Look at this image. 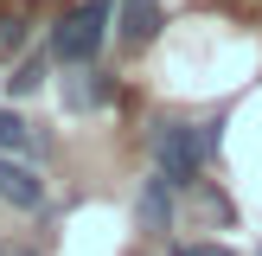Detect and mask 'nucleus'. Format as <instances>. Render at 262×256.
Listing matches in <instances>:
<instances>
[{
    "label": "nucleus",
    "mask_w": 262,
    "mask_h": 256,
    "mask_svg": "<svg viewBox=\"0 0 262 256\" xmlns=\"http://www.w3.org/2000/svg\"><path fill=\"white\" fill-rule=\"evenodd\" d=\"M147 147H154V166H160L179 192H192V186H199V173H205V160L224 147V122H217V115H211V122H179V115H160V122H154V135H147Z\"/></svg>",
    "instance_id": "obj_1"
},
{
    "label": "nucleus",
    "mask_w": 262,
    "mask_h": 256,
    "mask_svg": "<svg viewBox=\"0 0 262 256\" xmlns=\"http://www.w3.org/2000/svg\"><path fill=\"white\" fill-rule=\"evenodd\" d=\"M109 26H115V0H90V7H71L58 26H51V58L58 64H96L102 45H109Z\"/></svg>",
    "instance_id": "obj_2"
},
{
    "label": "nucleus",
    "mask_w": 262,
    "mask_h": 256,
    "mask_svg": "<svg viewBox=\"0 0 262 256\" xmlns=\"http://www.w3.org/2000/svg\"><path fill=\"white\" fill-rule=\"evenodd\" d=\"M0 205H13V211H45V179H38L19 154H0Z\"/></svg>",
    "instance_id": "obj_3"
},
{
    "label": "nucleus",
    "mask_w": 262,
    "mask_h": 256,
    "mask_svg": "<svg viewBox=\"0 0 262 256\" xmlns=\"http://www.w3.org/2000/svg\"><path fill=\"white\" fill-rule=\"evenodd\" d=\"M173 179L166 173H154V179H141V199H135V218H141V230H173Z\"/></svg>",
    "instance_id": "obj_4"
},
{
    "label": "nucleus",
    "mask_w": 262,
    "mask_h": 256,
    "mask_svg": "<svg viewBox=\"0 0 262 256\" xmlns=\"http://www.w3.org/2000/svg\"><path fill=\"white\" fill-rule=\"evenodd\" d=\"M115 7H122V26H115V38H122V45H154V38H160V0H115Z\"/></svg>",
    "instance_id": "obj_5"
},
{
    "label": "nucleus",
    "mask_w": 262,
    "mask_h": 256,
    "mask_svg": "<svg viewBox=\"0 0 262 256\" xmlns=\"http://www.w3.org/2000/svg\"><path fill=\"white\" fill-rule=\"evenodd\" d=\"M109 96H115V83H109V71H96V64H77V77L64 83V102H71L77 115H83V109H102Z\"/></svg>",
    "instance_id": "obj_6"
},
{
    "label": "nucleus",
    "mask_w": 262,
    "mask_h": 256,
    "mask_svg": "<svg viewBox=\"0 0 262 256\" xmlns=\"http://www.w3.org/2000/svg\"><path fill=\"white\" fill-rule=\"evenodd\" d=\"M51 77V51H32V58H19L13 64V77H7V96H32L38 83Z\"/></svg>",
    "instance_id": "obj_7"
},
{
    "label": "nucleus",
    "mask_w": 262,
    "mask_h": 256,
    "mask_svg": "<svg viewBox=\"0 0 262 256\" xmlns=\"http://www.w3.org/2000/svg\"><path fill=\"white\" fill-rule=\"evenodd\" d=\"M32 147H38V135H32V128H26L13 109H7V102H0V154H19V160H26Z\"/></svg>",
    "instance_id": "obj_8"
},
{
    "label": "nucleus",
    "mask_w": 262,
    "mask_h": 256,
    "mask_svg": "<svg viewBox=\"0 0 262 256\" xmlns=\"http://www.w3.org/2000/svg\"><path fill=\"white\" fill-rule=\"evenodd\" d=\"M19 45H26V19H0V58H13Z\"/></svg>",
    "instance_id": "obj_9"
},
{
    "label": "nucleus",
    "mask_w": 262,
    "mask_h": 256,
    "mask_svg": "<svg viewBox=\"0 0 262 256\" xmlns=\"http://www.w3.org/2000/svg\"><path fill=\"white\" fill-rule=\"evenodd\" d=\"M173 256H230V250H224V243H179Z\"/></svg>",
    "instance_id": "obj_10"
},
{
    "label": "nucleus",
    "mask_w": 262,
    "mask_h": 256,
    "mask_svg": "<svg viewBox=\"0 0 262 256\" xmlns=\"http://www.w3.org/2000/svg\"><path fill=\"white\" fill-rule=\"evenodd\" d=\"M0 256H7V250H0Z\"/></svg>",
    "instance_id": "obj_11"
},
{
    "label": "nucleus",
    "mask_w": 262,
    "mask_h": 256,
    "mask_svg": "<svg viewBox=\"0 0 262 256\" xmlns=\"http://www.w3.org/2000/svg\"><path fill=\"white\" fill-rule=\"evenodd\" d=\"M256 256H262V250H256Z\"/></svg>",
    "instance_id": "obj_12"
}]
</instances>
